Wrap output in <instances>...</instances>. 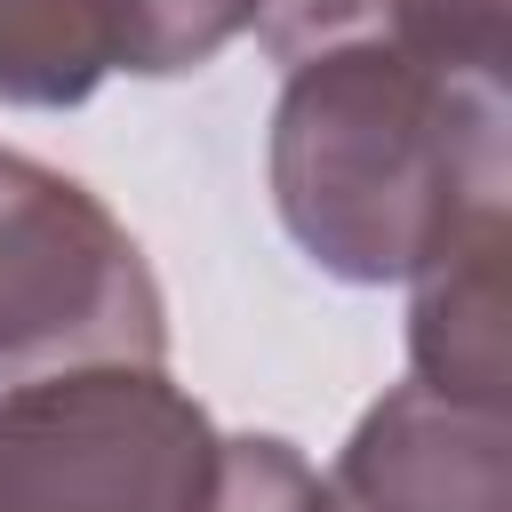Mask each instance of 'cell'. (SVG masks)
<instances>
[{
	"label": "cell",
	"instance_id": "6da1fadb",
	"mask_svg": "<svg viewBox=\"0 0 512 512\" xmlns=\"http://www.w3.org/2000/svg\"><path fill=\"white\" fill-rule=\"evenodd\" d=\"M512 64L352 40L288 64L272 104V208L288 240L352 280H416L456 232L504 216Z\"/></svg>",
	"mask_w": 512,
	"mask_h": 512
},
{
	"label": "cell",
	"instance_id": "7a4b0ae2",
	"mask_svg": "<svg viewBox=\"0 0 512 512\" xmlns=\"http://www.w3.org/2000/svg\"><path fill=\"white\" fill-rule=\"evenodd\" d=\"M160 360L168 304L128 224L80 176L0 144V376Z\"/></svg>",
	"mask_w": 512,
	"mask_h": 512
},
{
	"label": "cell",
	"instance_id": "3957f363",
	"mask_svg": "<svg viewBox=\"0 0 512 512\" xmlns=\"http://www.w3.org/2000/svg\"><path fill=\"white\" fill-rule=\"evenodd\" d=\"M216 424L168 368H56L0 392V512H208Z\"/></svg>",
	"mask_w": 512,
	"mask_h": 512
},
{
	"label": "cell",
	"instance_id": "277c9868",
	"mask_svg": "<svg viewBox=\"0 0 512 512\" xmlns=\"http://www.w3.org/2000/svg\"><path fill=\"white\" fill-rule=\"evenodd\" d=\"M320 512H512V408L392 384L336 448Z\"/></svg>",
	"mask_w": 512,
	"mask_h": 512
},
{
	"label": "cell",
	"instance_id": "5b68a950",
	"mask_svg": "<svg viewBox=\"0 0 512 512\" xmlns=\"http://www.w3.org/2000/svg\"><path fill=\"white\" fill-rule=\"evenodd\" d=\"M408 384L512 408V336H504V216H480L456 232L424 272L408 304Z\"/></svg>",
	"mask_w": 512,
	"mask_h": 512
},
{
	"label": "cell",
	"instance_id": "8992f818",
	"mask_svg": "<svg viewBox=\"0 0 512 512\" xmlns=\"http://www.w3.org/2000/svg\"><path fill=\"white\" fill-rule=\"evenodd\" d=\"M256 32L280 72L320 48H352V40L512 64V0H256Z\"/></svg>",
	"mask_w": 512,
	"mask_h": 512
},
{
	"label": "cell",
	"instance_id": "52a82bcc",
	"mask_svg": "<svg viewBox=\"0 0 512 512\" xmlns=\"http://www.w3.org/2000/svg\"><path fill=\"white\" fill-rule=\"evenodd\" d=\"M120 72L104 0H0V104L72 112Z\"/></svg>",
	"mask_w": 512,
	"mask_h": 512
},
{
	"label": "cell",
	"instance_id": "ba28073f",
	"mask_svg": "<svg viewBox=\"0 0 512 512\" xmlns=\"http://www.w3.org/2000/svg\"><path fill=\"white\" fill-rule=\"evenodd\" d=\"M104 16L120 40V72L176 80V72H200L208 56H224L256 24V0H104Z\"/></svg>",
	"mask_w": 512,
	"mask_h": 512
},
{
	"label": "cell",
	"instance_id": "9c48e42d",
	"mask_svg": "<svg viewBox=\"0 0 512 512\" xmlns=\"http://www.w3.org/2000/svg\"><path fill=\"white\" fill-rule=\"evenodd\" d=\"M208 512H320V472L280 432H240L216 456Z\"/></svg>",
	"mask_w": 512,
	"mask_h": 512
}]
</instances>
